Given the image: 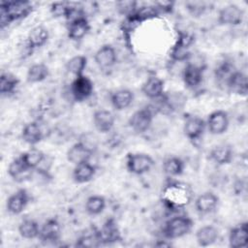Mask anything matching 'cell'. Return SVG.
<instances>
[{"label":"cell","mask_w":248,"mask_h":248,"mask_svg":"<svg viewBox=\"0 0 248 248\" xmlns=\"http://www.w3.org/2000/svg\"><path fill=\"white\" fill-rule=\"evenodd\" d=\"M61 233L60 224L56 219L46 220L40 228L39 238L44 243H54L59 240Z\"/></svg>","instance_id":"7c38bea8"},{"label":"cell","mask_w":248,"mask_h":248,"mask_svg":"<svg viewBox=\"0 0 248 248\" xmlns=\"http://www.w3.org/2000/svg\"><path fill=\"white\" fill-rule=\"evenodd\" d=\"M21 136L26 143L35 145L45 138V133L42 125L38 121H32L23 127Z\"/></svg>","instance_id":"d6986e66"},{"label":"cell","mask_w":248,"mask_h":248,"mask_svg":"<svg viewBox=\"0 0 248 248\" xmlns=\"http://www.w3.org/2000/svg\"><path fill=\"white\" fill-rule=\"evenodd\" d=\"M87 58L84 55L73 56L66 64L67 71L73 74L75 77L83 75V71L86 68Z\"/></svg>","instance_id":"e575fe53"},{"label":"cell","mask_w":248,"mask_h":248,"mask_svg":"<svg viewBox=\"0 0 248 248\" xmlns=\"http://www.w3.org/2000/svg\"><path fill=\"white\" fill-rule=\"evenodd\" d=\"M191 192L186 185L173 183L167 186L163 192V200L169 206H182L188 203Z\"/></svg>","instance_id":"7a4b0ae2"},{"label":"cell","mask_w":248,"mask_h":248,"mask_svg":"<svg viewBox=\"0 0 248 248\" xmlns=\"http://www.w3.org/2000/svg\"><path fill=\"white\" fill-rule=\"evenodd\" d=\"M96 173V169L89 162L81 163L75 166L73 170V179L75 182L82 184L90 181Z\"/></svg>","instance_id":"83f0119b"},{"label":"cell","mask_w":248,"mask_h":248,"mask_svg":"<svg viewBox=\"0 0 248 248\" xmlns=\"http://www.w3.org/2000/svg\"><path fill=\"white\" fill-rule=\"evenodd\" d=\"M219 237L218 230L210 225L201 227L196 232V240L202 247H207L214 244Z\"/></svg>","instance_id":"cb8c5ba5"},{"label":"cell","mask_w":248,"mask_h":248,"mask_svg":"<svg viewBox=\"0 0 248 248\" xmlns=\"http://www.w3.org/2000/svg\"><path fill=\"white\" fill-rule=\"evenodd\" d=\"M191 43L192 39L188 35L180 34L176 43L174 44L170 50V58L176 62L187 61L191 56L189 50Z\"/></svg>","instance_id":"30bf717a"},{"label":"cell","mask_w":248,"mask_h":248,"mask_svg":"<svg viewBox=\"0 0 248 248\" xmlns=\"http://www.w3.org/2000/svg\"><path fill=\"white\" fill-rule=\"evenodd\" d=\"M49 75L48 67L44 63H36L30 66L26 73V80L29 83H38L45 80Z\"/></svg>","instance_id":"f546056e"},{"label":"cell","mask_w":248,"mask_h":248,"mask_svg":"<svg viewBox=\"0 0 248 248\" xmlns=\"http://www.w3.org/2000/svg\"><path fill=\"white\" fill-rule=\"evenodd\" d=\"M244 12L237 5L230 4L223 7L218 14V22L221 25H238L242 22Z\"/></svg>","instance_id":"9c48e42d"},{"label":"cell","mask_w":248,"mask_h":248,"mask_svg":"<svg viewBox=\"0 0 248 248\" xmlns=\"http://www.w3.org/2000/svg\"><path fill=\"white\" fill-rule=\"evenodd\" d=\"M94 91L93 81L85 75L76 77L71 83V93L75 101L82 102L91 97Z\"/></svg>","instance_id":"5b68a950"},{"label":"cell","mask_w":248,"mask_h":248,"mask_svg":"<svg viewBox=\"0 0 248 248\" xmlns=\"http://www.w3.org/2000/svg\"><path fill=\"white\" fill-rule=\"evenodd\" d=\"M71 7L72 6L69 5L68 3L57 2V3H53L51 5L50 11H51V13L54 16H65L66 17V16L69 13Z\"/></svg>","instance_id":"74e56055"},{"label":"cell","mask_w":248,"mask_h":248,"mask_svg":"<svg viewBox=\"0 0 248 248\" xmlns=\"http://www.w3.org/2000/svg\"><path fill=\"white\" fill-rule=\"evenodd\" d=\"M226 86L230 92L236 95L245 96L248 92V81L246 75L242 72L234 71L228 78Z\"/></svg>","instance_id":"2e32d148"},{"label":"cell","mask_w":248,"mask_h":248,"mask_svg":"<svg viewBox=\"0 0 248 248\" xmlns=\"http://www.w3.org/2000/svg\"><path fill=\"white\" fill-rule=\"evenodd\" d=\"M184 167H185L184 162L179 157H176V156H171L167 158L163 164L164 171L169 176L181 175L184 170Z\"/></svg>","instance_id":"d6a6232c"},{"label":"cell","mask_w":248,"mask_h":248,"mask_svg":"<svg viewBox=\"0 0 248 248\" xmlns=\"http://www.w3.org/2000/svg\"><path fill=\"white\" fill-rule=\"evenodd\" d=\"M208 131L212 135H222L224 134L230 125L229 115L225 110H214L212 111L205 122Z\"/></svg>","instance_id":"52a82bcc"},{"label":"cell","mask_w":248,"mask_h":248,"mask_svg":"<svg viewBox=\"0 0 248 248\" xmlns=\"http://www.w3.org/2000/svg\"><path fill=\"white\" fill-rule=\"evenodd\" d=\"M90 25L85 16L79 17L69 23L68 37L73 41L81 40L89 31Z\"/></svg>","instance_id":"4316f807"},{"label":"cell","mask_w":248,"mask_h":248,"mask_svg":"<svg viewBox=\"0 0 248 248\" xmlns=\"http://www.w3.org/2000/svg\"><path fill=\"white\" fill-rule=\"evenodd\" d=\"M106 208V200L99 195H93L86 200L85 210L90 215L101 214Z\"/></svg>","instance_id":"836d02e7"},{"label":"cell","mask_w":248,"mask_h":248,"mask_svg":"<svg viewBox=\"0 0 248 248\" xmlns=\"http://www.w3.org/2000/svg\"><path fill=\"white\" fill-rule=\"evenodd\" d=\"M219 198L213 192H204L201 194L195 201L196 210L200 214H209L217 208Z\"/></svg>","instance_id":"5bb4252c"},{"label":"cell","mask_w":248,"mask_h":248,"mask_svg":"<svg viewBox=\"0 0 248 248\" xmlns=\"http://www.w3.org/2000/svg\"><path fill=\"white\" fill-rule=\"evenodd\" d=\"M95 63L101 69H108L117 61V55L114 47L110 45H103L94 54Z\"/></svg>","instance_id":"8fae6325"},{"label":"cell","mask_w":248,"mask_h":248,"mask_svg":"<svg viewBox=\"0 0 248 248\" xmlns=\"http://www.w3.org/2000/svg\"><path fill=\"white\" fill-rule=\"evenodd\" d=\"M20 157L27 168H29L31 170H36L43 163L46 155L39 148L33 147V148H30L29 150H27L26 152L22 153L20 155Z\"/></svg>","instance_id":"4dcf8cb0"},{"label":"cell","mask_w":248,"mask_h":248,"mask_svg":"<svg viewBox=\"0 0 248 248\" xmlns=\"http://www.w3.org/2000/svg\"><path fill=\"white\" fill-rule=\"evenodd\" d=\"M29 202V195L25 189H19L7 200V210L15 215L20 214Z\"/></svg>","instance_id":"4fadbf2b"},{"label":"cell","mask_w":248,"mask_h":248,"mask_svg":"<svg viewBox=\"0 0 248 248\" xmlns=\"http://www.w3.org/2000/svg\"><path fill=\"white\" fill-rule=\"evenodd\" d=\"M234 71L232 70V66L225 63V64H222L220 65L216 71H215V76H216V78H218L219 80H222L225 82V84L227 83V80L228 78H230V76L233 73Z\"/></svg>","instance_id":"8d00e7d4"},{"label":"cell","mask_w":248,"mask_h":248,"mask_svg":"<svg viewBox=\"0 0 248 248\" xmlns=\"http://www.w3.org/2000/svg\"><path fill=\"white\" fill-rule=\"evenodd\" d=\"M18 79L12 74L2 73L0 77V92L3 95L12 94L17 87Z\"/></svg>","instance_id":"d590c367"},{"label":"cell","mask_w":248,"mask_h":248,"mask_svg":"<svg viewBox=\"0 0 248 248\" xmlns=\"http://www.w3.org/2000/svg\"><path fill=\"white\" fill-rule=\"evenodd\" d=\"M115 118L111 111L107 109L96 110L93 114V124L100 133H108L114 126Z\"/></svg>","instance_id":"e0dca14e"},{"label":"cell","mask_w":248,"mask_h":248,"mask_svg":"<svg viewBox=\"0 0 248 248\" xmlns=\"http://www.w3.org/2000/svg\"><path fill=\"white\" fill-rule=\"evenodd\" d=\"M152 120H153L152 110L148 108H144L135 111L131 115L129 119V126L136 133L141 134L146 132L150 128L152 124Z\"/></svg>","instance_id":"8992f818"},{"label":"cell","mask_w":248,"mask_h":248,"mask_svg":"<svg viewBox=\"0 0 248 248\" xmlns=\"http://www.w3.org/2000/svg\"><path fill=\"white\" fill-rule=\"evenodd\" d=\"M154 165L150 155L146 153H129L126 159V168L134 174H143L148 172Z\"/></svg>","instance_id":"277c9868"},{"label":"cell","mask_w":248,"mask_h":248,"mask_svg":"<svg viewBox=\"0 0 248 248\" xmlns=\"http://www.w3.org/2000/svg\"><path fill=\"white\" fill-rule=\"evenodd\" d=\"M48 30L43 26L38 25L32 28L27 37V45L30 48H38L45 46L48 40Z\"/></svg>","instance_id":"d4e9b609"},{"label":"cell","mask_w":248,"mask_h":248,"mask_svg":"<svg viewBox=\"0 0 248 248\" xmlns=\"http://www.w3.org/2000/svg\"><path fill=\"white\" fill-rule=\"evenodd\" d=\"M32 10V5L28 1L3 2L0 9L1 27L7 26L10 22L26 16Z\"/></svg>","instance_id":"6da1fadb"},{"label":"cell","mask_w":248,"mask_h":248,"mask_svg":"<svg viewBox=\"0 0 248 248\" xmlns=\"http://www.w3.org/2000/svg\"><path fill=\"white\" fill-rule=\"evenodd\" d=\"M247 223L243 222L233 227L229 233V244L232 248H241L247 245Z\"/></svg>","instance_id":"7402d4cb"},{"label":"cell","mask_w":248,"mask_h":248,"mask_svg":"<svg viewBox=\"0 0 248 248\" xmlns=\"http://www.w3.org/2000/svg\"><path fill=\"white\" fill-rule=\"evenodd\" d=\"M193 227V221L186 216H177L170 219L164 229V235L169 239L182 237L189 233Z\"/></svg>","instance_id":"3957f363"},{"label":"cell","mask_w":248,"mask_h":248,"mask_svg":"<svg viewBox=\"0 0 248 248\" xmlns=\"http://www.w3.org/2000/svg\"><path fill=\"white\" fill-rule=\"evenodd\" d=\"M137 3L134 1H120L116 3V7L118 8V10L123 13V14H127L129 16H132L135 8H136Z\"/></svg>","instance_id":"f35d334b"},{"label":"cell","mask_w":248,"mask_h":248,"mask_svg":"<svg viewBox=\"0 0 248 248\" xmlns=\"http://www.w3.org/2000/svg\"><path fill=\"white\" fill-rule=\"evenodd\" d=\"M187 9L193 16H199L204 12L205 7L202 2H188Z\"/></svg>","instance_id":"ab89813d"},{"label":"cell","mask_w":248,"mask_h":248,"mask_svg":"<svg viewBox=\"0 0 248 248\" xmlns=\"http://www.w3.org/2000/svg\"><path fill=\"white\" fill-rule=\"evenodd\" d=\"M182 78L188 88L199 86L202 80V68L197 64L188 63L182 72Z\"/></svg>","instance_id":"ffe728a7"},{"label":"cell","mask_w":248,"mask_h":248,"mask_svg":"<svg viewBox=\"0 0 248 248\" xmlns=\"http://www.w3.org/2000/svg\"><path fill=\"white\" fill-rule=\"evenodd\" d=\"M40 226L33 219H25L18 226V233L25 239H34L39 237Z\"/></svg>","instance_id":"1f68e13d"},{"label":"cell","mask_w":248,"mask_h":248,"mask_svg":"<svg viewBox=\"0 0 248 248\" xmlns=\"http://www.w3.org/2000/svg\"><path fill=\"white\" fill-rule=\"evenodd\" d=\"M31 169L27 168L26 165L23 163L21 157H17L16 159H14L9 167H8V173L9 175L16 181L21 182L27 178H29L32 174Z\"/></svg>","instance_id":"603a6c76"},{"label":"cell","mask_w":248,"mask_h":248,"mask_svg":"<svg viewBox=\"0 0 248 248\" xmlns=\"http://www.w3.org/2000/svg\"><path fill=\"white\" fill-rule=\"evenodd\" d=\"M141 91L149 99H159L164 94V81L158 77H149L142 84Z\"/></svg>","instance_id":"44dd1931"},{"label":"cell","mask_w":248,"mask_h":248,"mask_svg":"<svg viewBox=\"0 0 248 248\" xmlns=\"http://www.w3.org/2000/svg\"><path fill=\"white\" fill-rule=\"evenodd\" d=\"M98 236L101 242L110 243L120 239V232L116 223L113 220L107 221L98 232Z\"/></svg>","instance_id":"f1b7e54d"},{"label":"cell","mask_w":248,"mask_h":248,"mask_svg":"<svg viewBox=\"0 0 248 248\" xmlns=\"http://www.w3.org/2000/svg\"><path fill=\"white\" fill-rule=\"evenodd\" d=\"M134 101V93L129 89H119L110 96V103L116 110H123L129 108Z\"/></svg>","instance_id":"484cf974"},{"label":"cell","mask_w":248,"mask_h":248,"mask_svg":"<svg viewBox=\"0 0 248 248\" xmlns=\"http://www.w3.org/2000/svg\"><path fill=\"white\" fill-rule=\"evenodd\" d=\"M205 121L199 116H190L186 119L183 127L185 136L190 140H198L203 134L205 129Z\"/></svg>","instance_id":"9a60e30c"},{"label":"cell","mask_w":248,"mask_h":248,"mask_svg":"<svg viewBox=\"0 0 248 248\" xmlns=\"http://www.w3.org/2000/svg\"><path fill=\"white\" fill-rule=\"evenodd\" d=\"M209 158L219 166L228 165L232 161L233 151L230 144L220 143L215 145L209 152Z\"/></svg>","instance_id":"ac0fdd59"},{"label":"cell","mask_w":248,"mask_h":248,"mask_svg":"<svg viewBox=\"0 0 248 248\" xmlns=\"http://www.w3.org/2000/svg\"><path fill=\"white\" fill-rule=\"evenodd\" d=\"M94 149L85 144L82 140L73 144L67 151V160L73 165L77 166L81 163L89 162L93 155Z\"/></svg>","instance_id":"ba28073f"}]
</instances>
